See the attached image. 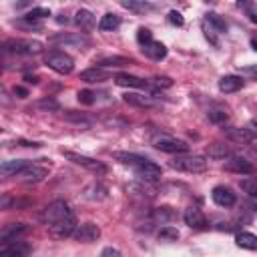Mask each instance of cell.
<instances>
[{
  "label": "cell",
  "mask_w": 257,
  "mask_h": 257,
  "mask_svg": "<svg viewBox=\"0 0 257 257\" xmlns=\"http://www.w3.org/2000/svg\"><path fill=\"white\" fill-rule=\"evenodd\" d=\"M44 64L58 74H70L74 68V58L62 50H48L44 54Z\"/></svg>",
  "instance_id": "1"
},
{
  "label": "cell",
  "mask_w": 257,
  "mask_h": 257,
  "mask_svg": "<svg viewBox=\"0 0 257 257\" xmlns=\"http://www.w3.org/2000/svg\"><path fill=\"white\" fill-rule=\"evenodd\" d=\"M173 169L183 171V173H205L207 171V159L199 157V155H191V157H175L169 163Z\"/></svg>",
  "instance_id": "2"
},
{
  "label": "cell",
  "mask_w": 257,
  "mask_h": 257,
  "mask_svg": "<svg viewBox=\"0 0 257 257\" xmlns=\"http://www.w3.org/2000/svg\"><path fill=\"white\" fill-rule=\"evenodd\" d=\"M62 155H64L68 161H72L74 165H80V167H84L86 171H90V173H94V175H106V173H108V167H106L102 161H96V159H92V157L78 155V153H70V151H62Z\"/></svg>",
  "instance_id": "3"
},
{
  "label": "cell",
  "mask_w": 257,
  "mask_h": 257,
  "mask_svg": "<svg viewBox=\"0 0 257 257\" xmlns=\"http://www.w3.org/2000/svg\"><path fill=\"white\" fill-rule=\"evenodd\" d=\"M10 52L14 54H22V56H30V54H38L42 52V42L40 40H32V38H16V40H8L4 44Z\"/></svg>",
  "instance_id": "4"
},
{
  "label": "cell",
  "mask_w": 257,
  "mask_h": 257,
  "mask_svg": "<svg viewBox=\"0 0 257 257\" xmlns=\"http://www.w3.org/2000/svg\"><path fill=\"white\" fill-rule=\"evenodd\" d=\"M70 213H72V211H70L68 203H64V201H52L50 205H46V207L42 209L40 221L46 223V225H50V223H54V221H60V219L68 217Z\"/></svg>",
  "instance_id": "5"
},
{
  "label": "cell",
  "mask_w": 257,
  "mask_h": 257,
  "mask_svg": "<svg viewBox=\"0 0 257 257\" xmlns=\"http://www.w3.org/2000/svg\"><path fill=\"white\" fill-rule=\"evenodd\" d=\"M153 147L163 151V153H185L189 149V145L181 139H175V137H169V135H157L153 139Z\"/></svg>",
  "instance_id": "6"
},
{
  "label": "cell",
  "mask_w": 257,
  "mask_h": 257,
  "mask_svg": "<svg viewBox=\"0 0 257 257\" xmlns=\"http://www.w3.org/2000/svg\"><path fill=\"white\" fill-rule=\"evenodd\" d=\"M74 227H76V219H74V213H70L68 217L50 223V225H48V233H50L54 239H66V237L72 235Z\"/></svg>",
  "instance_id": "7"
},
{
  "label": "cell",
  "mask_w": 257,
  "mask_h": 257,
  "mask_svg": "<svg viewBox=\"0 0 257 257\" xmlns=\"http://www.w3.org/2000/svg\"><path fill=\"white\" fill-rule=\"evenodd\" d=\"M48 42H52V44H68V46H88L90 44L88 36H84L80 32H74V34H70V32H58V34L48 36Z\"/></svg>",
  "instance_id": "8"
},
{
  "label": "cell",
  "mask_w": 257,
  "mask_h": 257,
  "mask_svg": "<svg viewBox=\"0 0 257 257\" xmlns=\"http://www.w3.org/2000/svg\"><path fill=\"white\" fill-rule=\"evenodd\" d=\"M72 237H74L76 241H80V243H94V241L100 237V229H98V225H94V223H82V225L74 227Z\"/></svg>",
  "instance_id": "9"
},
{
  "label": "cell",
  "mask_w": 257,
  "mask_h": 257,
  "mask_svg": "<svg viewBox=\"0 0 257 257\" xmlns=\"http://www.w3.org/2000/svg\"><path fill=\"white\" fill-rule=\"evenodd\" d=\"M135 175H137L141 181L153 183V181L161 179L163 171H161V167H159V165H155L153 161H149V159H147L145 163H141V165H137V167H135Z\"/></svg>",
  "instance_id": "10"
},
{
  "label": "cell",
  "mask_w": 257,
  "mask_h": 257,
  "mask_svg": "<svg viewBox=\"0 0 257 257\" xmlns=\"http://www.w3.org/2000/svg\"><path fill=\"white\" fill-rule=\"evenodd\" d=\"M225 169L231 173H239V175H251L253 173L251 161H247L245 157H235V155L225 157Z\"/></svg>",
  "instance_id": "11"
},
{
  "label": "cell",
  "mask_w": 257,
  "mask_h": 257,
  "mask_svg": "<svg viewBox=\"0 0 257 257\" xmlns=\"http://www.w3.org/2000/svg\"><path fill=\"white\" fill-rule=\"evenodd\" d=\"M211 197H213L215 205L225 207V209H227V207H233V205H235V201H237V197H235L233 189H229V187H225V185H217V187L213 189Z\"/></svg>",
  "instance_id": "12"
},
{
  "label": "cell",
  "mask_w": 257,
  "mask_h": 257,
  "mask_svg": "<svg viewBox=\"0 0 257 257\" xmlns=\"http://www.w3.org/2000/svg\"><path fill=\"white\" fill-rule=\"evenodd\" d=\"M46 175H48V169H46V167H38V165L28 163L16 177H20L24 183H40Z\"/></svg>",
  "instance_id": "13"
},
{
  "label": "cell",
  "mask_w": 257,
  "mask_h": 257,
  "mask_svg": "<svg viewBox=\"0 0 257 257\" xmlns=\"http://www.w3.org/2000/svg\"><path fill=\"white\" fill-rule=\"evenodd\" d=\"M28 231V225L26 223H8L0 229V243H10V241H16L20 235H24Z\"/></svg>",
  "instance_id": "14"
},
{
  "label": "cell",
  "mask_w": 257,
  "mask_h": 257,
  "mask_svg": "<svg viewBox=\"0 0 257 257\" xmlns=\"http://www.w3.org/2000/svg\"><path fill=\"white\" fill-rule=\"evenodd\" d=\"M183 219L191 229H203L207 225V219L199 207H187L183 213Z\"/></svg>",
  "instance_id": "15"
},
{
  "label": "cell",
  "mask_w": 257,
  "mask_h": 257,
  "mask_svg": "<svg viewBox=\"0 0 257 257\" xmlns=\"http://www.w3.org/2000/svg\"><path fill=\"white\" fill-rule=\"evenodd\" d=\"M26 165H28L26 159H14V161H6V163H2V165H0V179L16 177Z\"/></svg>",
  "instance_id": "16"
},
{
  "label": "cell",
  "mask_w": 257,
  "mask_h": 257,
  "mask_svg": "<svg viewBox=\"0 0 257 257\" xmlns=\"http://www.w3.org/2000/svg\"><path fill=\"white\" fill-rule=\"evenodd\" d=\"M143 54L149 56L151 60H163L167 56V48L163 42H157V40H149L147 44H143Z\"/></svg>",
  "instance_id": "17"
},
{
  "label": "cell",
  "mask_w": 257,
  "mask_h": 257,
  "mask_svg": "<svg viewBox=\"0 0 257 257\" xmlns=\"http://www.w3.org/2000/svg\"><path fill=\"white\" fill-rule=\"evenodd\" d=\"M74 22L78 24V28H80L82 32H90V30L96 26L94 14H92L90 10H84V8H80V10L74 14Z\"/></svg>",
  "instance_id": "18"
},
{
  "label": "cell",
  "mask_w": 257,
  "mask_h": 257,
  "mask_svg": "<svg viewBox=\"0 0 257 257\" xmlns=\"http://www.w3.org/2000/svg\"><path fill=\"white\" fill-rule=\"evenodd\" d=\"M243 78L241 76H237V74H227V76H223L221 80H219V90L221 92H225V94H229V92H237L239 88H243Z\"/></svg>",
  "instance_id": "19"
},
{
  "label": "cell",
  "mask_w": 257,
  "mask_h": 257,
  "mask_svg": "<svg viewBox=\"0 0 257 257\" xmlns=\"http://www.w3.org/2000/svg\"><path fill=\"white\" fill-rule=\"evenodd\" d=\"M114 84H118V86H128V88H145V86H147V82H145L143 78H139V76H135V74H128V72H118V74L114 76Z\"/></svg>",
  "instance_id": "20"
},
{
  "label": "cell",
  "mask_w": 257,
  "mask_h": 257,
  "mask_svg": "<svg viewBox=\"0 0 257 257\" xmlns=\"http://www.w3.org/2000/svg\"><path fill=\"white\" fill-rule=\"evenodd\" d=\"M120 6L126 8L128 12H135V14H147V12L155 10V6L147 0H120Z\"/></svg>",
  "instance_id": "21"
},
{
  "label": "cell",
  "mask_w": 257,
  "mask_h": 257,
  "mask_svg": "<svg viewBox=\"0 0 257 257\" xmlns=\"http://www.w3.org/2000/svg\"><path fill=\"white\" fill-rule=\"evenodd\" d=\"M80 80L84 82H104L108 80V72L102 70V66H92V68H86L80 72Z\"/></svg>",
  "instance_id": "22"
},
{
  "label": "cell",
  "mask_w": 257,
  "mask_h": 257,
  "mask_svg": "<svg viewBox=\"0 0 257 257\" xmlns=\"http://www.w3.org/2000/svg\"><path fill=\"white\" fill-rule=\"evenodd\" d=\"M112 159L118 161V163H122V165H131V167H137V165H141V163L147 161V157L137 155V153H126V151H116V153H112Z\"/></svg>",
  "instance_id": "23"
},
{
  "label": "cell",
  "mask_w": 257,
  "mask_h": 257,
  "mask_svg": "<svg viewBox=\"0 0 257 257\" xmlns=\"http://www.w3.org/2000/svg\"><path fill=\"white\" fill-rule=\"evenodd\" d=\"M133 64L131 58L124 56H100L96 60V66H104V68H120V66H128Z\"/></svg>",
  "instance_id": "24"
},
{
  "label": "cell",
  "mask_w": 257,
  "mask_h": 257,
  "mask_svg": "<svg viewBox=\"0 0 257 257\" xmlns=\"http://www.w3.org/2000/svg\"><path fill=\"white\" fill-rule=\"evenodd\" d=\"M227 133V137L231 139V141H235V143H253V139H255V135L249 131V128H227L225 131Z\"/></svg>",
  "instance_id": "25"
},
{
  "label": "cell",
  "mask_w": 257,
  "mask_h": 257,
  "mask_svg": "<svg viewBox=\"0 0 257 257\" xmlns=\"http://www.w3.org/2000/svg\"><path fill=\"white\" fill-rule=\"evenodd\" d=\"M30 251L28 245L24 243H16V241H10V243H0V255H26Z\"/></svg>",
  "instance_id": "26"
},
{
  "label": "cell",
  "mask_w": 257,
  "mask_h": 257,
  "mask_svg": "<svg viewBox=\"0 0 257 257\" xmlns=\"http://www.w3.org/2000/svg\"><path fill=\"white\" fill-rule=\"evenodd\" d=\"M235 243L243 249H249V251H255L257 249V237L253 233H247V231H241L235 235Z\"/></svg>",
  "instance_id": "27"
},
{
  "label": "cell",
  "mask_w": 257,
  "mask_h": 257,
  "mask_svg": "<svg viewBox=\"0 0 257 257\" xmlns=\"http://www.w3.org/2000/svg\"><path fill=\"white\" fill-rule=\"evenodd\" d=\"M122 98H124V102H128L131 106H141V108H145V106H153V98H151V96H145V94L126 92Z\"/></svg>",
  "instance_id": "28"
},
{
  "label": "cell",
  "mask_w": 257,
  "mask_h": 257,
  "mask_svg": "<svg viewBox=\"0 0 257 257\" xmlns=\"http://www.w3.org/2000/svg\"><path fill=\"white\" fill-rule=\"evenodd\" d=\"M106 193H108L106 187H102L100 183H92L84 189V197L90 201H102V199H106Z\"/></svg>",
  "instance_id": "29"
},
{
  "label": "cell",
  "mask_w": 257,
  "mask_h": 257,
  "mask_svg": "<svg viewBox=\"0 0 257 257\" xmlns=\"http://www.w3.org/2000/svg\"><path fill=\"white\" fill-rule=\"evenodd\" d=\"M177 217V213L171 209V207H157L155 211H153V219L157 221V223H161V225H167L169 221H173Z\"/></svg>",
  "instance_id": "30"
},
{
  "label": "cell",
  "mask_w": 257,
  "mask_h": 257,
  "mask_svg": "<svg viewBox=\"0 0 257 257\" xmlns=\"http://www.w3.org/2000/svg\"><path fill=\"white\" fill-rule=\"evenodd\" d=\"M118 26H120V16H116V14H112V12H106V14L100 18V22H98V28L104 30V32L116 30Z\"/></svg>",
  "instance_id": "31"
},
{
  "label": "cell",
  "mask_w": 257,
  "mask_h": 257,
  "mask_svg": "<svg viewBox=\"0 0 257 257\" xmlns=\"http://www.w3.org/2000/svg\"><path fill=\"white\" fill-rule=\"evenodd\" d=\"M207 116H209V120L215 122V124H225L227 118H229V112H227V108L215 106V108H209V110H207Z\"/></svg>",
  "instance_id": "32"
},
{
  "label": "cell",
  "mask_w": 257,
  "mask_h": 257,
  "mask_svg": "<svg viewBox=\"0 0 257 257\" xmlns=\"http://www.w3.org/2000/svg\"><path fill=\"white\" fill-rule=\"evenodd\" d=\"M12 26L20 28V30H42V22L40 20H28V18H18V20H12Z\"/></svg>",
  "instance_id": "33"
},
{
  "label": "cell",
  "mask_w": 257,
  "mask_h": 257,
  "mask_svg": "<svg viewBox=\"0 0 257 257\" xmlns=\"http://www.w3.org/2000/svg\"><path fill=\"white\" fill-rule=\"evenodd\" d=\"M205 20H207L219 34H221V32H227V22H225L217 12H207V14H205Z\"/></svg>",
  "instance_id": "34"
},
{
  "label": "cell",
  "mask_w": 257,
  "mask_h": 257,
  "mask_svg": "<svg viewBox=\"0 0 257 257\" xmlns=\"http://www.w3.org/2000/svg\"><path fill=\"white\" fill-rule=\"evenodd\" d=\"M207 155H209L211 159H225V157L231 155V151H229L227 145H223V143H215V145H211V147L207 149Z\"/></svg>",
  "instance_id": "35"
},
{
  "label": "cell",
  "mask_w": 257,
  "mask_h": 257,
  "mask_svg": "<svg viewBox=\"0 0 257 257\" xmlns=\"http://www.w3.org/2000/svg\"><path fill=\"white\" fill-rule=\"evenodd\" d=\"M237 6L247 14L251 22H257V12H255V2L253 0H237Z\"/></svg>",
  "instance_id": "36"
},
{
  "label": "cell",
  "mask_w": 257,
  "mask_h": 257,
  "mask_svg": "<svg viewBox=\"0 0 257 257\" xmlns=\"http://www.w3.org/2000/svg\"><path fill=\"white\" fill-rule=\"evenodd\" d=\"M62 116H64V120H68V122H76V124H82V126H88V124H90V120H88L84 114L74 112V110H66Z\"/></svg>",
  "instance_id": "37"
},
{
  "label": "cell",
  "mask_w": 257,
  "mask_h": 257,
  "mask_svg": "<svg viewBox=\"0 0 257 257\" xmlns=\"http://www.w3.org/2000/svg\"><path fill=\"white\" fill-rule=\"evenodd\" d=\"M203 32H205V38H207L213 46H219V40H217V34H219V32H217L207 20H203Z\"/></svg>",
  "instance_id": "38"
},
{
  "label": "cell",
  "mask_w": 257,
  "mask_h": 257,
  "mask_svg": "<svg viewBox=\"0 0 257 257\" xmlns=\"http://www.w3.org/2000/svg\"><path fill=\"white\" fill-rule=\"evenodd\" d=\"M159 239H163V241H177V239H179V231H177L175 227L165 225V227L159 231Z\"/></svg>",
  "instance_id": "39"
},
{
  "label": "cell",
  "mask_w": 257,
  "mask_h": 257,
  "mask_svg": "<svg viewBox=\"0 0 257 257\" xmlns=\"http://www.w3.org/2000/svg\"><path fill=\"white\" fill-rule=\"evenodd\" d=\"M36 108H40V110H58L60 108V104H58V100H54V98H42V100H38L36 104H34Z\"/></svg>",
  "instance_id": "40"
},
{
  "label": "cell",
  "mask_w": 257,
  "mask_h": 257,
  "mask_svg": "<svg viewBox=\"0 0 257 257\" xmlns=\"http://www.w3.org/2000/svg\"><path fill=\"white\" fill-rule=\"evenodd\" d=\"M46 16H50V10L48 8H32V10L26 12L24 18H28V20H42Z\"/></svg>",
  "instance_id": "41"
},
{
  "label": "cell",
  "mask_w": 257,
  "mask_h": 257,
  "mask_svg": "<svg viewBox=\"0 0 257 257\" xmlns=\"http://www.w3.org/2000/svg\"><path fill=\"white\" fill-rule=\"evenodd\" d=\"M241 189H243L249 197H257V183H255V179H245V181H241Z\"/></svg>",
  "instance_id": "42"
},
{
  "label": "cell",
  "mask_w": 257,
  "mask_h": 257,
  "mask_svg": "<svg viewBox=\"0 0 257 257\" xmlns=\"http://www.w3.org/2000/svg\"><path fill=\"white\" fill-rule=\"evenodd\" d=\"M137 40H139V44H141V46H143V44H147L149 40H153L151 30H149V28H145V26H141V28L137 30Z\"/></svg>",
  "instance_id": "43"
},
{
  "label": "cell",
  "mask_w": 257,
  "mask_h": 257,
  "mask_svg": "<svg viewBox=\"0 0 257 257\" xmlns=\"http://www.w3.org/2000/svg\"><path fill=\"white\" fill-rule=\"evenodd\" d=\"M167 20H169L173 26H183V24H185L183 14H181V12H177V10H171V12H169V16H167Z\"/></svg>",
  "instance_id": "44"
},
{
  "label": "cell",
  "mask_w": 257,
  "mask_h": 257,
  "mask_svg": "<svg viewBox=\"0 0 257 257\" xmlns=\"http://www.w3.org/2000/svg\"><path fill=\"white\" fill-rule=\"evenodd\" d=\"M78 102H82V104H92L94 102V92L92 90H78Z\"/></svg>",
  "instance_id": "45"
},
{
  "label": "cell",
  "mask_w": 257,
  "mask_h": 257,
  "mask_svg": "<svg viewBox=\"0 0 257 257\" xmlns=\"http://www.w3.org/2000/svg\"><path fill=\"white\" fill-rule=\"evenodd\" d=\"M10 207H14V199H12V197H8V195L0 197V211H4V209H10Z\"/></svg>",
  "instance_id": "46"
},
{
  "label": "cell",
  "mask_w": 257,
  "mask_h": 257,
  "mask_svg": "<svg viewBox=\"0 0 257 257\" xmlns=\"http://www.w3.org/2000/svg\"><path fill=\"white\" fill-rule=\"evenodd\" d=\"M155 82H157L159 86H171V84H173V80H171L169 76H155Z\"/></svg>",
  "instance_id": "47"
},
{
  "label": "cell",
  "mask_w": 257,
  "mask_h": 257,
  "mask_svg": "<svg viewBox=\"0 0 257 257\" xmlns=\"http://www.w3.org/2000/svg\"><path fill=\"white\" fill-rule=\"evenodd\" d=\"M108 255L118 257V255H120V251H118V249H114V247H106V249H102V257H108Z\"/></svg>",
  "instance_id": "48"
},
{
  "label": "cell",
  "mask_w": 257,
  "mask_h": 257,
  "mask_svg": "<svg viewBox=\"0 0 257 257\" xmlns=\"http://www.w3.org/2000/svg\"><path fill=\"white\" fill-rule=\"evenodd\" d=\"M14 94H18L20 98H24V96H28V90L22 88V86H14Z\"/></svg>",
  "instance_id": "49"
},
{
  "label": "cell",
  "mask_w": 257,
  "mask_h": 257,
  "mask_svg": "<svg viewBox=\"0 0 257 257\" xmlns=\"http://www.w3.org/2000/svg\"><path fill=\"white\" fill-rule=\"evenodd\" d=\"M56 22H58V24H66V22H68V18H66L64 14H58V16H56Z\"/></svg>",
  "instance_id": "50"
},
{
  "label": "cell",
  "mask_w": 257,
  "mask_h": 257,
  "mask_svg": "<svg viewBox=\"0 0 257 257\" xmlns=\"http://www.w3.org/2000/svg\"><path fill=\"white\" fill-rule=\"evenodd\" d=\"M24 80H26V82H32V84H36V82H38V76H30V74H26V76H24Z\"/></svg>",
  "instance_id": "51"
},
{
  "label": "cell",
  "mask_w": 257,
  "mask_h": 257,
  "mask_svg": "<svg viewBox=\"0 0 257 257\" xmlns=\"http://www.w3.org/2000/svg\"><path fill=\"white\" fill-rule=\"evenodd\" d=\"M28 2H30V0H20V2H18V4H16V6H18V8H22V6H26V4H28Z\"/></svg>",
  "instance_id": "52"
},
{
  "label": "cell",
  "mask_w": 257,
  "mask_h": 257,
  "mask_svg": "<svg viewBox=\"0 0 257 257\" xmlns=\"http://www.w3.org/2000/svg\"><path fill=\"white\" fill-rule=\"evenodd\" d=\"M203 2H207V4H215L217 0H203Z\"/></svg>",
  "instance_id": "53"
}]
</instances>
